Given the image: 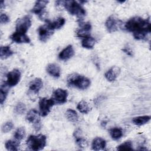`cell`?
<instances>
[{
	"label": "cell",
	"mask_w": 151,
	"mask_h": 151,
	"mask_svg": "<svg viewBox=\"0 0 151 151\" xmlns=\"http://www.w3.org/2000/svg\"><path fill=\"white\" fill-rule=\"evenodd\" d=\"M118 150H133V144L130 140H127L120 144L117 147Z\"/></svg>",
	"instance_id": "31"
},
{
	"label": "cell",
	"mask_w": 151,
	"mask_h": 151,
	"mask_svg": "<svg viewBox=\"0 0 151 151\" xmlns=\"http://www.w3.org/2000/svg\"><path fill=\"white\" fill-rule=\"evenodd\" d=\"M4 1H1V9H2L4 8V6L5 7V5H4Z\"/></svg>",
	"instance_id": "36"
},
{
	"label": "cell",
	"mask_w": 151,
	"mask_h": 151,
	"mask_svg": "<svg viewBox=\"0 0 151 151\" xmlns=\"http://www.w3.org/2000/svg\"><path fill=\"white\" fill-rule=\"evenodd\" d=\"M77 109L80 113L83 114H87L91 111V107L88 103L84 100H81L77 104Z\"/></svg>",
	"instance_id": "26"
},
{
	"label": "cell",
	"mask_w": 151,
	"mask_h": 151,
	"mask_svg": "<svg viewBox=\"0 0 151 151\" xmlns=\"http://www.w3.org/2000/svg\"><path fill=\"white\" fill-rule=\"evenodd\" d=\"M122 51L126 53V54H127L128 55H130V56H133V51L131 49L130 47H124L123 49H122Z\"/></svg>",
	"instance_id": "35"
},
{
	"label": "cell",
	"mask_w": 151,
	"mask_h": 151,
	"mask_svg": "<svg viewBox=\"0 0 151 151\" xmlns=\"http://www.w3.org/2000/svg\"><path fill=\"white\" fill-rule=\"evenodd\" d=\"M74 136L76 138V142L78 147L84 148L87 146V142L81 136V133L80 129H77L74 132Z\"/></svg>",
	"instance_id": "21"
},
{
	"label": "cell",
	"mask_w": 151,
	"mask_h": 151,
	"mask_svg": "<svg viewBox=\"0 0 151 151\" xmlns=\"http://www.w3.org/2000/svg\"><path fill=\"white\" fill-rule=\"evenodd\" d=\"M26 135L25 129L24 127H20L17 129L14 134V137L16 140H21L23 139Z\"/></svg>",
	"instance_id": "30"
},
{
	"label": "cell",
	"mask_w": 151,
	"mask_h": 151,
	"mask_svg": "<svg viewBox=\"0 0 151 151\" xmlns=\"http://www.w3.org/2000/svg\"><path fill=\"white\" fill-rule=\"evenodd\" d=\"M21 73L18 69H14L6 75V84L9 87L16 86L21 79Z\"/></svg>",
	"instance_id": "9"
},
{
	"label": "cell",
	"mask_w": 151,
	"mask_h": 151,
	"mask_svg": "<svg viewBox=\"0 0 151 151\" xmlns=\"http://www.w3.org/2000/svg\"><path fill=\"white\" fill-rule=\"evenodd\" d=\"M68 97V92L66 90L63 88H57L52 93V99L55 104H63L67 101Z\"/></svg>",
	"instance_id": "10"
},
{
	"label": "cell",
	"mask_w": 151,
	"mask_h": 151,
	"mask_svg": "<svg viewBox=\"0 0 151 151\" xmlns=\"http://www.w3.org/2000/svg\"><path fill=\"white\" fill-rule=\"evenodd\" d=\"M150 120V116H140L134 117L132 120L133 123L137 126H142L149 122Z\"/></svg>",
	"instance_id": "24"
},
{
	"label": "cell",
	"mask_w": 151,
	"mask_h": 151,
	"mask_svg": "<svg viewBox=\"0 0 151 151\" xmlns=\"http://www.w3.org/2000/svg\"><path fill=\"white\" fill-rule=\"evenodd\" d=\"M46 140L47 137L44 134H40L38 135H30L28 137L26 143L29 149L38 151L44 148L46 145Z\"/></svg>",
	"instance_id": "4"
},
{
	"label": "cell",
	"mask_w": 151,
	"mask_h": 151,
	"mask_svg": "<svg viewBox=\"0 0 151 151\" xmlns=\"http://www.w3.org/2000/svg\"><path fill=\"white\" fill-rule=\"evenodd\" d=\"M106 146V142L103 138L97 137H96L92 142V149L94 150H104Z\"/></svg>",
	"instance_id": "19"
},
{
	"label": "cell",
	"mask_w": 151,
	"mask_h": 151,
	"mask_svg": "<svg viewBox=\"0 0 151 151\" xmlns=\"http://www.w3.org/2000/svg\"><path fill=\"white\" fill-rule=\"evenodd\" d=\"M40 113H39L36 110L32 109L29 110L26 116V119L28 122L33 124L34 128L35 131H39L41 128V121H40Z\"/></svg>",
	"instance_id": "7"
},
{
	"label": "cell",
	"mask_w": 151,
	"mask_h": 151,
	"mask_svg": "<svg viewBox=\"0 0 151 151\" xmlns=\"http://www.w3.org/2000/svg\"><path fill=\"white\" fill-rule=\"evenodd\" d=\"M124 27L126 30L132 32L134 38L137 40H146L148 34L151 32L150 20L140 17H134L129 19Z\"/></svg>",
	"instance_id": "1"
},
{
	"label": "cell",
	"mask_w": 151,
	"mask_h": 151,
	"mask_svg": "<svg viewBox=\"0 0 151 151\" xmlns=\"http://www.w3.org/2000/svg\"><path fill=\"white\" fill-rule=\"evenodd\" d=\"M14 128V124L11 121L5 123L2 126V131L4 133H8Z\"/></svg>",
	"instance_id": "33"
},
{
	"label": "cell",
	"mask_w": 151,
	"mask_h": 151,
	"mask_svg": "<svg viewBox=\"0 0 151 151\" xmlns=\"http://www.w3.org/2000/svg\"><path fill=\"white\" fill-rule=\"evenodd\" d=\"M120 25V21L114 16H110L105 22V26L109 32H113L118 30Z\"/></svg>",
	"instance_id": "12"
},
{
	"label": "cell",
	"mask_w": 151,
	"mask_h": 151,
	"mask_svg": "<svg viewBox=\"0 0 151 151\" xmlns=\"http://www.w3.org/2000/svg\"><path fill=\"white\" fill-rule=\"evenodd\" d=\"M9 86L6 83H4L1 86L0 88V103L1 104H3L4 102L5 101L6 96L9 91Z\"/></svg>",
	"instance_id": "25"
},
{
	"label": "cell",
	"mask_w": 151,
	"mask_h": 151,
	"mask_svg": "<svg viewBox=\"0 0 151 151\" xmlns=\"http://www.w3.org/2000/svg\"><path fill=\"white\" fill-rule=\"evenodd\" d=\"M43 86V82L40 78H35L32 80L29 84V90L34 93L37 94Z\"/></svg>",
	"instance_id": "17"
},
{
	"label": "cell",
	"mask_w": 151,
	"mask_h": 151,
	"mask_svg": "<svg viewBox=\"0 0 151 151\" xmlns=\"http://www.w3.org/2000/svg\"><path fill=\"white\" fill-rule=\"evenodd\" d=\"M47 72L51 76L58 78L61 74V69L58 65L55 63H51L47 65L46 67Z\"/></svg>",
	"instance_id": "18"
},
{
	"label": "cell",
	"mask_w": 151,
	"mask_h": 151,
	"mask_svg": "<svg viewBox=\"0 0 151 151\" xmlns=\"http://www.w3.org/2000/svg\"><path fill=\"white\" fill-rule=\"evenodd\" d=\"M120 73V68L117 66H113L104 74L106 78L109 81H113L118 77Z\"/></svg>",
	"instance_id": "16"
},
{
	"label": "cell",
	"mask_w": 151,
	"mask_h": 151,
	"mask_svg": "<svg viewBox=\"0 0 151 151\" xmlns=\"http://www.w3.org/2000/svg\"><path fill=\"white\" fill-rule=\"evenodd\" d=\"M45 22L48 24L54 30L61 28L65 24V19L63 17H58L55 20L51 21L48 19L45 21Z\"/></svg>",
	"instance_id": "20"
},
{
	"label": "cell",
	"mask_w": 151,
	"mask_h": 151,
	"mask_svg": "<svg viewBox=\"0 0 151 151\" xmlns=\"http://www.w3.org/2000/svg\"><path fill=\"white\" fill-rule=\"evenodd\" d=\"M14 52L11 50L9 46H1L0 48V57L1 59H6L14 54Z\"/></svg>",
	"instance_id": "22"
},
{
	"label": "cell",
	"mask_w": 151,
	"mask_h": 151,
	"mask_svg": "<svg viewBox=\"0 0 151 151\" xmlns=\"http://www.w3.org/2000/svg\"><path fill=\"white\" fill-rule=\"evenodd\" d=\"M67 83L68 86L77 87L80 90L88 88L91 84L89 78L78 73L70 74L67 78Z\"/></svg>",
	"instance_id": "2"
},
{
	"label": "cell",
	"mask_w": 151,
	"mask_h": 151,
	"mask_svg": "<svg viewBox=\"0 0 151 151\" xmlns=\"http://www.w3.org/2000/svg\"><path fill=\"white\" fill-rule=\"evenodd\" d=\"M55 104L54 100L51 99H47L46 97L41 98L39 100V108L40 115L42 117H45L51 111V108Z\"/></svg>",
	"instance_id": "6"
},
{
	"label": "cell",
	"mask_w": 151,
	"mask_h": 151,
	"mask_svg": "<svg viewBox=\"0 0 151 151\" xmlns=\"http://www.w3.org/2000/svg\"><path fill=\"white\" fill-rule=\"evenodd\" d=\"M54 29L46 23L42 25H41L38 28V38L42 42H46L53 34Z\"/></svg>",
	"instance_id": "8"
},
{
	"label": "cell",
	"mask_w": 151,
	"mask_h": 151,
	"mask_svg": "<svg viewBox=\"0 0 151 151\" xmlns=\"http://www.w3.org/2000/svg\"><path fill=\"white\" fill-rule=\"evenodd\" d=\"M10 21L9 17L5 14H1L0 16V22L1 24H7Z\"/></svg>",
	"instance_id": "34"
},
{
	"label": "cell",
	"mask_w": 151,
	"mask_h": 151,
	"mask_svg": "<svg viewBox=\"0 0 151 151\" xmlns=\"http://www.w3.org/2000/svg\"><path fill=\"white\" fill-rule=\"evenodd\" d=\"M31 25V18L29 15H25L18 18L16 22L15 31L17 33L26 34Z\"/></svg>",
	"instance_id": "5"
},
{
	"label": "cell",
	"mask_w": 151,
	"mask_h": 151,
	"mask_svg": "<svg viewBox=\"0 0 151 151\" xmlns=\"http://www.w3.org/2000/svg\"><path fill=\"white\" fill-rule=\"evenodd\" d=\"M74 54V50L71 45H68L59 54L58 58L63 61H67L71 58Z\"/></svg>",
	"instance_id": "13"
},
{
	"label": "cell",
	"mask_w": 151,
	"mask_h": 151,
	"mask_svg": "<svg viewBox=\"0 0 151 151\" xmlns=\"http://www.w3.org/2000/svg\"><path fill=\"white\" fill-rule=\"evenodd\" d=\"M11 40L16 43H29L31 40L27 34H22L14 32L11 36Z\"/></svg>",
	"instance_id": "15"
},
{
	"label": "cell",
	"mask_w": 151,
	"mask_h": 151,
	"mask_svg": "<svg viewBox=\"0 0 151 151\" xmlns=\"http://www.w3.org/2000/svg\"><path fill=\"white\" fill-rule=\"evenodd\" d=\"M110 134L113 140H118L123 136V132L121 129L114 127L110 130Z\"/></svg>",
	"instance_id": "29"
},
{
	"label": "cell",
	"mask_w": 151,
	"mask_h": 151,
	"mask_svg": "<svg viewBox=\"0 0 151 151\" xmlns=\"http://www.w3.org/2000/svg\"><path fill=\"white\" fill-rule=\"evenodd\" d=\"M91 31V25L89 22L80 21L79 27L76 31V35L78 37L86 38L90 36Z\"/></svg>",
	"instance_id": "11"
},
{
	"label": "cell",
	"mask_w": 151,
	"mask_h": 151,
	"mask_svg": "<svg viewBox=\"0 0 151 151\" xmlns=\"http://www.w3.org/2000/svg\"><path fill=\"white\" fill-rule=\"evenodd\" d=\"M26 109L27 107L25 104L24 103L19 102L16 105L15 107V111L18 114H22L25 112Z\"/></svg>",
	"instance_id": "32"
},
{
	"label": "cell",
	"mask_w": 151,
	"mask_h": 151,
	"mask_svg": "<svg viewBox=\"0 0 151 151\" xmlns=\"http://www.w3.org/2000/svg\"><path fill=\"white\" fill-rule=\"evenodd\" d=\"M20 143L19 140H8L5 142V146L6 149L8 150H18L19 146Z\"/></svg>",
	"instance_id": "27"
},
{
	"label": "cell",
	"mask_w": 151,
	"mask_h": 151,
	"mask_svg": "<svg viewBox=\"0 0 151 151\" xmlns=\"http://www.w3.org/2000/svg\"><path fill=\"white\" fill-rule=\"evenodd\" d=\"M48 1H37L31 12L40 16L44 12H45V8L48 4Z\"/></svg>",
	"instance_id": "14"
},
{
	"label": "cell",
	"mask_w": 151,
	"mask_h": 151,
	"mask_svg": "<svg viewBox=\"0 0 151 151\" xmlns=\"http://www.w3.org/2000/svg\"><path fill=\"white\" fill-rule=\"evenodd\" d=\"M96 43L95 39L90 36L84 38L81 41V45L85 48L92 49Z\"/></svg>",
	"instance_id": "23"
},
{
	"label": "cell",
	"mask_w": 151,
	"mask_h": 151,
	"mask_svg": "<svg viewBox=\"0 0 151 151\" xmlns=\"http://www.w3.org/2000/svg\"><path fill=\"white\" fill-rule=\"evenodd\" d=\"M65 116L67 119L71 122H77L78 120V116L77 113L71 109H68L65 111Z\"/></svg>",
	"instance_id": "28"
},
{
	"label": "cell",
	"mask_w": 151,
	"mask_h": 151,
	"mask_svg": "<svg viewBox=\"0 0 151 151\" xmlns=\"http://www.w3.org/2000/svg\"><path fill=\"white\" fill-rule=\"evenodd\" d=\"M64 8L71 15L76 16L80 21L86 15V11L82 5L76 1H64Z\"/></svg>",
	"instance_id": "3"
}]
</instances>
